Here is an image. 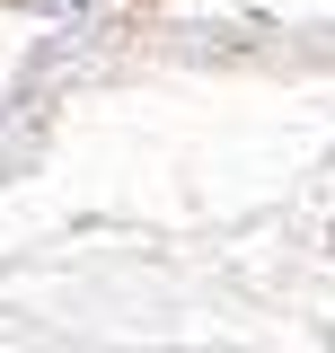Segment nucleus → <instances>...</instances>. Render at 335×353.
<instances>
[{
  "label": "nucleus",
  "instance_id": "obj_1",
  "mask_svg": "<svg viewBox=\"0 0 335 353\" xmlns=\"http://www.w3.org/2000/svg\"><path fill=\"white\" fill-rule=\"evenodd\" d=\"M18 9H53L62 18V9H97V0H18Z\"/></svg>",
  "mask_w": 335,
  "mask_h": 353
}]
</instances>
